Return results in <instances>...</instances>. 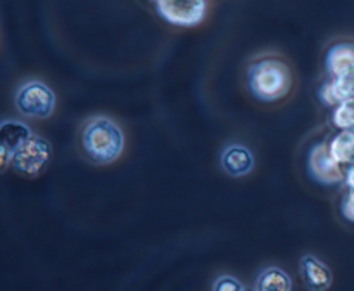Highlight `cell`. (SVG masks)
Wrapping results in <instances>:
<instances>
[{"mask_svg":"<svg viewBox=\"0 0 354 291\" xmlns=\"http://www.w3.org/2000/svg\"><path fill=\"white\" fill-rule=\"evenodd\" d=\"M245 76L251 94L263 103L280 100L292 89L289 64L275 55H263L249 62Z\"/></svg>","mask_w":354,"mask_h":291,"instance_id":"6da1fadb","label":"cell"},{"mask_svg":"<svg viewBox=\"0 0 354 291\" xmlns=\"http://www.w3.org/2000/svg\"><path fill=\"white\" fill-rule=\"evenodd\" d=\"M82 148L86 158L95 165H111L123 155L124 134L111 118H90L83 125Z\"/></svg>","mask_w":354,"mask_h":291,"instance_id":"7a4b0ae2","label":"cell"},{"mask_svg":"<svg viewBox=\"0 0 354 291\" xmlns=\"http://www.w3.org/2000/svg\"><path fill=\"white\" fill-rule=\"evenodd\" d=\"M14 106L23 116L31 120H47L54 114L55 94L41 80H28L17 87Z\"/></svg>","mask_w":354,"mask_h":291,"instance_id":"3957f363","label":"cell"},{"mask_svg":"<svg viewBox=\"0 0 354 291\" xmlns=\"http://www.w3.org/2000/svg\"><path fill=\"white\" fill-rule=\"evenodd\" d=\"M52 158V146L47 139L33 134L16 152L12 159V170L19 175L35 179L47 168Z\"/></svg>","mask_w":354,"mask_h":291,"instance_id":"277c9868","label":"cell"},{"mask_svg":"<svg viewBox=\"0 0 354 291\" xmlns=\"http://www.w3.org/2000/svg\"><path fill=\"white\" fill-rule=\"evenodd\" d=\"M306 166L311 179L322 186H339L344 182V170L332 156L328 142H318L311 146L308 151Z\"/></svg>","mask_w":354,"mask_h":291,"instance_id":"5b68a950","label":"cell"},{"mask_svg":"<svg viewBox=\"0 0 354 291\" xmlns=\"http://www.w3.org/2000/svg\"><path fill=\"white\" fill-rule=\"evenodd\" d=\"M159 16L175 26H196L206 17V0H154Z\"/></svg>","mask_w":354,"mask_h":291,"instance_id":"8992f818","label":"cell"},{"mask_svg":"<svg viewBox=\"0 0 354 291\" xmlns=\"http://www.w3.org/2000/svg\"><path fill=\"white\" fill-rule=\"evenodd\" d=\"M33 134L35 132L24 121L16 118L0 120V173L12 166L16 152Z\"/></svg>","mask_w":354,"mask_h":291,"instance_id":"52a82bcc","label":"cell"},{"mask_svg":"<svg viewBox=\"0 0 354 291\" xmlns=\"http://www.w3.org/2000/svg\"><path fill=\"white\" fill-rule=\"evenodd\" d=\"M299 276L310 291H327L334 281L330 267L315 255L301 256Z\"/></svg>","mask_w":354,"mask_h":291,"instance_id":"ba28073f","label":"cell"},{"mask_svg":"<svg viewBox=\"0 0 354 291\" xmlns=\"http://www.w3.org/2000/svg\"><path fill=\"white\" fill-rule=\"evenodd\" d=\"M325 69L330 78L354 75V44L353 42H337L330 45L325 55Z\"/></svg>","mask_w":354,"mask_h":291,"instance_id":"9c48e42d","label":"cell"},{"mask_svg":"<svg viewBox=\"0 0 354 291\" xmlns=\"http://www.w3.org/2000/svg\"><path fill=\"white\" fill-rule=\"evenodd\" d=\"M220 163L230 177H245L254 168V156L245 146L230 144L221 152Z\"/></svg>","mask_w":354,"mask_h":291,"instance_id":"30bf717a","label":"cell"},{"mask_svg":"<svg viewBox=\"0 0 354 291\" xmlns=\"http://www.w3.org/2000/svg\"><path fill=\"white\" fill-rule=\"evenodd\" d=\"M320 100L328 107H335L348 99H354V75L330 78L318 89Z\"/></svg>","mask_w":354,"mask_h":291,"instance_id":"8fae6325","label":"cell"},{"mask_svg":"<svg viewBox=\"0 0 354 291\" xmlns=\"http://www.w3.org/2000/svg\"><path fill=\"white\" fill-rule=\"evenodd\" d=\"M254 291H292V279L280 267H266L256 277Z\"/></svg>","mask_w":354,"mask_h":291,"instance_id":"7c38bea8","label":"cell"},{"mask_svg":"<svg viewBox=\"0 0 354 291\" xmlns=\"http://www.w3.org/2000/svg\"><path fill=\"white\" fill-rule=\"evenodd\" d=\"M332 156L342 166H349L354 163V130H341L328 142Z\"/></svg>","mask_w":354,"mask_h":291,"instance_id":"4fadbf2b","label":"cell"},{"mask_svg":"<svg viewBox=\"0 0 354 291\" xmlns=\"http://www.w3.org/2000/svg\"><path fill=\"white\" fill-rule=\"evenodd\" d=\"M332 123L339 130H354V99H348L334 107Z\"/></svg>","mask_w":354,"mask_h":291,"instance_id":"5bb4252c","label":"cell"},{"mask_svg":"<svg viewBox=\"0 0 354 291\" xmlns=\"http://www.w3.org/2000/svg\"><path fill=\"white\" fill-rule=\"evenodd\" d=\"M211 291H249L245 288V284L242 283L241 279L234 276H228V274H223V276H218L214 279L213 288Z\"/></svg>","mask_w":354,"mask_h":291,"instance_id":"9a60e30c","label":"cell"},{"mask_svg":"<svg viewBox=\"0 0 354 291\" xmlns=\"http://www.w3.org/2000/svg\"><path fill=\"white\" fill-rule=\"evenodd\" d=\"M341 213L346 220L354 224V189H348V193L341 200Z\"/></svg>","mask_w":354,"mask_h":291,"instance_id":"2e32d148","label":"cell"},{"mask_svg":"<svg viewBox=\"0 0 354 291\" xmlns=\"http://www.w3.org/2000/svg\"><path fill=\"white\" fill-rule=\"evenodd\" d=\"M344 184L348 186V189H354V163L349 165L344 172Z\"/></svg>","mask_w":354,"mask_h":291,"instance_id":"e0dca14e","label":"cell"}]
</instances>
